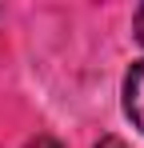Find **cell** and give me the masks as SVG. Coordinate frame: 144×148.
Listing matches in <instances>:
<instances>
[{
    "mask_svg": "<svg viewBox=\"0 0 144 148\" xmlns=\"http://www.w3.org/2000/svg\"><path fill=\"white\" fill-rule=\"evenodd\" d=\"M124 112H128V120L144 132V60L132 64V72L124 80Z\"/></svg>",
    "mask_w": 144,
    "mask_h": 148,
    "instance_id": "obj_1",
    "label": "cell"
},
{
    "mask_svg": "<svg viewBox=\"0 0 144 148\" xmlns=\"http://www.w3.org/2000/svg\"><path fill=\"white\" fill-rule=\"evenodd\" d=\"M24 148H60V144H56L52 136H36V140H28Z\"/></svg>",
    "mask_w": 144,
    "mask_h": 148,
    "instance_id": "obj_2",
    "label": "cell"
},
{
    "mask_svg": "<svg viewBox=\"0 0 144 148\" xmlns=\"http://www.w3.org/2000/svg\"><path fill=\"white\" fill-rule=\"evenodd\" d=\"M96 148H128V144H124L120 136H100V144H96Z\"/></svg>",
    "mask_w": 144,
    "mask_h": 148,
    "instance_id": "obj_3",
    "label": "cell"
},
{
    "mask_svg": "<svg viewBox=\"0 0 144 148\" xmlns=\"http://www.w3.org/2000/svg\"><path fill=\"white\" fill-rule=\"evenodd\" d=\"M136 40H140V44H144V4H140V8H136Z\"/></svg>",
    "mask_w": 144,
    "mask_h": 148,
    "instance_id": "obj_4",
    "label": "cell"
}]
</instances>
